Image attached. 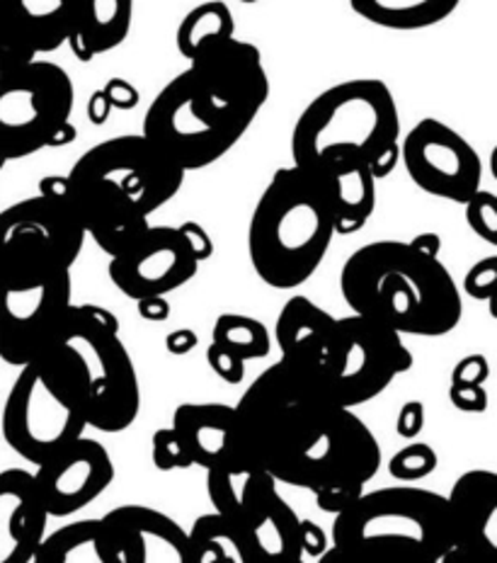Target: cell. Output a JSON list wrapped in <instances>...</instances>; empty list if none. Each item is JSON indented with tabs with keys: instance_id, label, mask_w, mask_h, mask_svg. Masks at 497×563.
<instances>
[{
	"instance_id": "1",
	"label": "cell",
	"mask_w": 497,
	"mask_h": 563,
	"mask_svg": "<svg viewBox=\"0 0 497 563\" xmlns=\"http://www.w3.org/2000/svg\"><path fill=\"white\" fill-rule=\"evenodd\" d=\"M233 408L251 464L311 490L323 512L345 510L382 468L369 426L287 362L267 367Z\"/></svg>"
},
{
	"instance_id": "2",
	"label": "cell",
	"mask_w": 497,
	"mask_h": 563,
	"mask_svg": "<svg viewBox=\"0 0 497 563\" xmlns=\"http://www.w3.org/2000/svg\"><path fill=\"white\" fill-rule=\"evenodd\" d=\"M185 175L144 134H126L88 148L66 180L82 231L112 257L151 227L148 217L180 192Z\"/></svg>"
},
{
	"instance_id": "3",
	"label": "cell",
	"mask_w": 497,
	"mask_h": 563,
	"mask_svg": "<svg viewBox=\"0 0 497 563\" xmlns=\"http://www.w3.org/2000/svg\"><path fill=\"white\" fill-rule=\"evenodd\" d=\"M342 299L398 335L440 338L464 313L459 287L440 257L410 241H374L354 251L340 273Z\"/></svg>"
},
{
	"instance_id": "4",
	"label": "cell",
	"mask_w": 497,
	"mask_h": 563,
	"mask_svg": "<svg viewBox=\"0 0 497 563\" xmlns=\"http://www.w3.org/2000/svg\"><path fill=\"white\" fill-rule=\"evenodd\" d=\"M335 224L323 192L301 168H279L259 195L247 229V255L272 289H296L325 261Z\"/></svg>"
},
{
	"instance_id": "5",
	"label": "cell",
	"mask_w": 497,
	"mask_h": 563,
	"mask_svg": "<svg viewBox=\"0 0 497 563\" xmlns=\"http://www.w3.org/2000/svg\"><path fill=\"white\" fill-rule=\"evenodd\" d=\"M330 154L360 156L374 180L400 161V114L384 80L354 78L323 90L306 104L291 134V158L306 168Z\"/></svg>"
},
{
	"instance_id": "6",
	"label": "cell",
	"mask_w": 497,
	"mask_h": 563,
	"mask_svg": "<svg viewBox=\"0 0 497 563\" xmlns=\"http://www.w3.org/2000/svg\"><path fill=\"white\" fill-rule=\"evenodd\" d=\"M54 352L80 386L88 428L122 432L134 426L141 410L139 374L110 309L74 303Z\"/></svg>"
},
{
	"instance_id": "7",
	"label": "cell",
	"mask_w": 497,
	"mask_h": 563,
	"mask_svg": "<svg viewBox=\"0 0 497 563\" xmlns=\"http://www.w3.org/2000/svg\"><path fill=\"white\" fill-rule=\"evenodd\" d=\"M0 428L8 448L34 466L86 435L88 418L80 386L54 350L20 367Z\"/></svg>"
},
{
	"instance_id": "8",
	"label": "cell",
	"mask_w": 497,
	"mask_h": 563,
	"mask_svg": "<svg viewBox=\"0 0 497 563\" xmlns=\"http://www.w3.org/2000/svg\"><path fill=\"white\" fill-rule=\"evenodd\" d=\"M86 243L66 175H49L40 195L0 211V287L70 269Z\"/></svg>"
},
{
	"instance_id": "9",
	"label": "cell",
	"mask_w": 497,
	"mask_h": 563,
	"mask_svg": "<svg viewBox=\"0 0 497 563\" xmlns=\"http://www.w3.org/2000/svg\"><path fill=\"white\" fill-rule=\"evenodd\" d=\"M255 120L231 112L199 88L189 68L165 86L144 117V134L180 170L214 166Z\"/></svg>"
},
{
	"instance_id": "10",
	"label": "cell",
	"mask_w": 497,
	"mask_h": 563,
	"mask_svg": "<svg viewBox=\"0 0 497 563\" xmlns=\"http://www.w3.org/2000/svg\"><path fill=\"white\" fill-rule=\"evenodd\" d=\"M207 493L211 508L243 534L257 563H306L301 518L263 468H209Z\"/></svg>"
},
{
	"instance_id": "11",
	"label": "cell",
	"mask_w": 497,
	"mask_h": 563,
	"mask_svg": "<svg viewBox=\"0 0 497 563\" xmlns=\"http://www.w3.org/2000/svg\"><path fill=\"white\" fill-rule=\"evenodd\" d=\"M412 367L404 338L366 316L335 319L333 340L316 382L345 408H357L382 396L396 377Z\"/></svg>"
},
{
	"instance_id": "12",
	"label": "cell",
	"mask_w": 497,
	"mask_h": 563,
	"mask_svg": "<svg viewBox=\"0 0 497 563\" xmlns=\"http://www.w3.org/2000/svg\"><path fill=\"white\" fill-rule=\"evenodd\" d=\"M74 84L52 62H34L0 76V163L34 156L70 124Z\"/></svg>"
},
{
	"instance_id": "13",
	"label": "cell",
	"mask_w": 497,
	"mask_h": 563,
	"mask_svg": "<svg viewBox=\"0 0 497 563\" xmlns=\"http://www.w3.org/2000/svg\"><path fill=\"white\" fill-rule=\"evenodd\" d=\"M333 547L364 539H408L440 561L452 549L446 496L428 488H382L360 493L335 515Z\"/></svg>"
},
{
	"instance_id": "14",
	"label": "cell",
	"mask_w": 497,
	"mask_h": 563,
	"mask_svg": "<svg viewBox=\"0 0 497 563\" xmlns=\"http://www.w3.org/2000/svg\"><path fill=\"white\" fill-rule=\"evenodd\" d=\"M70 269L0 287V360L13 367L52 352L74 307Z\"/></svg>"
},
{
	"instance_id": "15",
	"label": "cell",
	"mask_w": 497,
	"mask_h": 563,
	"mask_svg": "<svg viewBox=\"0 0 497 563\" xmlns=\"http://www.w3.org/2000/svg\"><path fill=\"white\" fill-rule=\"evenodd\" d=\"M400 158L422 192L466 205L481 190L483 161L468 141L440 120H420L400 146Z\"/></svg>"
},
{
	"instance_id": "16",
	"label": "cell",
	"mask_w": 497,
	"mask_h": 563,
	"mask_svg": "<svg viewBox=\"0 0 497 563\" xmlns=\"http://www.w3.org/2000/svg\"><path fill=\"white\" fill-rule=\"evenodd\" d=\"M199 261L177 227H148L110 257V279L124 297H165L195 279Z\"/></svg>"
},
{
	"instance_id": "17",
	"label": "cell",
	"mask_w": 497,
	"mask_h": 563,
	"mask_svg": "<svg viewBox=\"0 0 497 563\" xmlns=\"http://www.w3.org/2000/svg\"><path fill=\"white\" fill-rule=\"evenodd\" d=\"M32 478L46 515L68 518L112 486L114 462L102 442L82 435L37 464Z\"/></svg>"
},
{
	"instance_id": "18",
	"label": "cell",
	"mask_w": 497,
	"mask_h": 563,
	"mask_svg": "<svg viewBox=\"0 0 497 563\" xmlns=\"http://www.w3.org/2000/svg\"><path fill=\"white\" fill-rule=\"evenodd\" d=\"M189 74L217 104L251 120H255L269 98L263 54L251 42L229 37L211 44L189 62Z\"/></svg>"
},
{
	"instance_id": "19",
	"label": "cell",
	"mask_w": 497,
	"mask_h": 563,
	"mask_svg": "<svg viewBox=\"0 0 497 563\" xmlns=\"http://www.w3.org/2000/svg\"><path fill=\"white\" fill-rule=\"evenodd\" d=\"M104 563H187L189 534L156 508L120 506L100 518Z\"/></svg>"
},
{
	"instance_id": "20",
	"label": "cell",
	"mask_w": 497,
	"mask_h": 563,
	"mask_svg": "<svg viewBox=\"0 0 497 563\" xmlns=\"http://www.w3.org/2000/svg\"><path fill=\"white\" fill-rule=\"evenodd\" d=\"M452 549L464 563H497V474L471 468L446 496Z\"/></svg>"
},
{
	"instance_id": "21",
	"label": "cell",
	"mask_w": 497,
	"mask_h": 563,
	"mask_svg": "<svg viewBox=\"0 0 497 563\" xmlns=\"http://www.w3.org/2000/svg\"><path fill=\"white\" fill-rule=\"evenodd\" d=\"M173 430L180 438L192 466L235 468L253 466L241 442L239 416L227 404H183L173 416Z\"/></svg>"
},
{
	"instance_id": "22",
	"label": "cell",
	"mask_w": 497,
	"mask_h": 563,
	"mask_svg": "<svg viewBox=\"0 0 497 563\" xmlns=\"http://www.w3.org/2000/svg\"><path fill=\"white\" fill-rule=\"evenodd\" d=\"M301 170L323 192L335 233L352 236L366 227L376 207V180L364 158L330 154Z\"/></svg>"
},
{
	"instance_id": "23",
	"label": "cell",
	"mask_w": 497,
	"mask_h": 563,
	"mask_svg": "<svg viewBox=\"0 0 497 563\" xmlns=\"http://www.w3.org/2000/svg\"><path fill=\"white\" fill-rule=\"evenodd\" d=\"M46 515L32 472H0V563H32L46 537Z\"/></svg>"
},
{
	"instance_id": "24",
	"label": "cell",
	"mask_w": 497,
	"mask_h": 563,
	"mask_svg": "<svg viewBox=\"0 0 497 563\" xmlns=\"http://www.w3.org/2000/svg\"><path fill=\"white\" fill-rule=\"evenodd\" d=\"M333 331L335 319L325 309L318 307L309 297H291L281 307L275 323V340L281 350V362L313 379L328 355Z\"/></svg>"
},
{
	"instance_id": "25",
	"label": "cell",
	"mask_w": 497,
	"mask_h": 563,
	"mask_svg": "<svg viewBox=\"0 0 497 563\" xmlns=\"http://www.w3.org/2000/svg\"><path fill=\"white\" fill-rule=\"evenodd\" d=\"M70 32L66 44L78 62L117 49L132 30L134 0H68Z\"/></svg>"
},
{
	"instance_id": "26",
	"label": "cell",
	"mask_w": 497,
	"mask_h": 563,
	"mask_svg": "<svg viewBox=\"0 0 497 563\" xmlns=\"http://www.w3.org/2000/svg\"><path fill=\"white\" fill-rule=\"evenodd\" d=\"M13 27L34 54H52L70 32L68 0H3Z\"/></svg>"
},
{
	"instance_id": "27",
	"label": "cell",
	"mask_w": 497,
	"mask_h": 563,
	"mask_svg": "<svg viewBox=\"0 0 497 563\" xmlns=\"http://www.w3.org/2000/svg\"><path fill=\"white\" fill-rule=\"evenodd\" d=\"M354 13L384 30L418 32L440 25L461 0H350Z\"/></svg>"
},
{
	"instance_id": "28",
	"label": "cell",
	"mask_w": 497,
	"mask_h": 563,
	"mask_svg": "<svg viewBox=\"0 0 497 563\" xmlns=\"http://www.w3.org/2000/svg\"><path fill=\"white\" fill-rule=\"evenodd\" d=\"M187 534V563H257L243 534L217 512L199 515Z\"/></svg>"
},
{
	"instance_id": "29",
	"label": "cell",
	"mask_w": 497,
	"mask_h": 563,
	"mask_svg": "<svg viewBox=\"0 0 497 563\" xmlns=\"http://www.w3.org/2000/svg\"><path fill=\"white\" fill-rule=\"evenodd\" d=\"M235 37V20L231 8L221 0H207V3L189 10L183 18L180 27L175 34L177 52H180L187 62H192L211 44L221 40Z\"/></svg>"
},
{
	"instance_id": "30",
	"label": "cell",
	"mask_w": 497,
	"mask_h": 563,
	"mask_svg": "<svg viewBox=\"0 0 497 563\" xmlns=\"http://www.w3.org/2000/svg\"><path fill=\"white\" fill-rule=\"evenodd\" d=\"M32 563H104L100 520H78L42 539Z\"/></svg>"
},
{
	"instance_id": "31",
	"label": "cell",
	"mask_w": 497,
	"mask_h": 563,
	"mask_svg": "<svg viewBox=\"0 0 497 563\" xmlns=\"http://www.w3.org/2000/svg\"><path fill=\"white\" fill-rule=\"evenodd\" d=\"M318 563H440L420 544L408 539H364L338 544L325 551Z\"/></svg>"
},
{
	"instance_id": "32",
	"label": "cell",
	"mask_w": 497,
	"mask_h": 563,
	"mask_svg": "<svg viewBox=\"0 0 497 563\" xmlns=\"http://www.w3.org/2000/svg\"><path fill=\"white\" fill-rule=\"evenodd\" d=\"M211 345L229 352L235 360L251 362L269 355L272 338L265 323H259L253 316L221 313L214 323V331H211Z\"/></svg>"
},
{
	"instance_id": "33",
	"label": "cell",
	"mask_w": 497,
	"mask_h": 563,
	"mask_svg": "<svg viewBox=\"0 0 497 563\" xmlns=\"http://www.w3.org/2000/svg\"><path fill=\"white\" fill-rule=\"evenodd\" d=\"M437 468V452L424 442H412L408 448L396 452L388 462V472L394 478L404 481V484H412L430 476Z\"/></svg>"
},
{
	"instance_id": "34",
	"label": "cell",
	"mask_w": 497,
	"mask_h": 563,
	"mask_svg": "<svg viewBox=\"0 0 497 563\" xmlns=\"http://www.w3.org/2000/svg\"><path fill=\"white\" fill-rule=\"evenodd\" d=\"M34 56L37 54L22 42L18 30L13 27V22L8 18L5 3L0 0V76L8 74V70H15L20 66L34 62Z\"/></svg>"
},
{
	"instance_id": "35",
	"label": "cell",
	"mask_w": 497,
	"mask_h": 563,
	"mask_svg": "<svg viewBox=\"0 0 497 563\" xmlns=\"http://www.w3.org/2000/svg\"><path fill=\"white\" fill-rule=\"evenodd\" d=\"M466 221L471 231L485 243L497 245V197L488 190H478L466 202Z\"/></svg>"
},
{
	"instance_id": "36",
	"label": "cell",
	"mask_w": 497,
	"mask_h": 563,
	"mask_svg": "<svg viewBox=\"0 0 497 563\" xmlns=\"http://www.w3.org/2000/svg\"><path fill=\"white\" fill-rule=\"evenodd\" d=\"M151 460L158 472H175V468H189L192 462L183 448L180 438L173 428H161L151 438Z\"/></svg>"
},
{
	"instance_id": "37",
	"label": "cell",
	"mask_w": 497,
	"mask_h": 563,
	"mask_svg": "<svg viewBox=\"0 0 497 563\" xmlns=\"http://www.w3.org/2000/svg\"><path fill=\"white\" fill-rule=\"evenodd\" d=\"M464 289L466 295L481 301H490V307H495V295H497V255L483 257L476 265H473L466 279H464Z\"/></svg>"
},
{
	"instance_id": "38",
	"label": "cell",
	"mask_w": 497,
	"mask_h": 563,
	"mask_svg": "<svg viewBox=\"0 0 497 563\" xmlns=\"http://www.w3.org/2000/svg\"><path fill=\"white\" fill-rule=\"evenodd\" d=\"M449 401H452L454 408L464 410V413H485V408H488V391H485V386L478 384L452 382Z\"/></svg>"
},
{
	"instance_id": "39",
	"label": "cell",
	"mask_w": 497,
	"mask_h": 563,
	"mask_svg": "<svg viewBox=\"0 0 497 563\" xmlns=\"http://www.w3.org/2000/svg\"><path fill=\"white\" fill-rule=\"evenodd\" d=\"M207 362H209L211 372H214L219 379H223V382L231 384V386L241 384L245 379V362L231 357L229 352L219 350L217 345H209L207 347Z\"/></svg>"
},
{
	"instance_id": "40",
	"label": "cell",
	"mask_w": 497,
	"mask_h": 563,
	"mask_svg": "<svg viewBox=\"0 0 497 563\" xmlns=\"http://www.w3.org/2000/svg\"><path fill=\"white\" fill-rule=\"evenodd\" d=\"M490 377V367H488V360L483 355H468L461 362H456V367L452 372V382L456 384H478L485 386Z\"/></svg>"
},
{
	"instance_id": "41",
	"label": "cell",
	"mask_w": 497,
	"mask_h": 563,
	"mask_svg": "<svg viewBox=\"0 0 497 563\" xmlns=\"http://www.w3.org/2000/svg\"><path fill=\"white\" fill-rule=\"evenodd\" d=\"M177 229L183 231V236L187 239L189 249H192L199 263H205L211 255H214V241H211V236L202 224H197V221H185V224H180Z\"/></svg>"
},
{
	"instance_id": "42",
	"label": "cell",
	"mask_w": 497,
	"mask_h": 563,
	"mask_svg": "<svg viewBox=\"0 0 497 563\" xmlns=\"http://www.w3.org/2000/svg\"><path fill=\"white\" fill-rule=\"evenodd\" d=\"M424 428V406L420 401H408L404 404L396 420V432L400 438L412 440L420 435V430Z\"/></svg>"
},
{
	"instance_id": "43",
	"label": "cell",
	"mask_w": 497,
	"mask_h": 563,
	"mask_svg": "<svg viewBox=\"0 0 497 563\" xmlns=\"http://www.w3.org/2000/svg\"><path fill=\"white\" fill-rule=\"evenodd\" d=\"M301 549L303 556L321 559L330 549V539L323 532V527L313 520H301Z\"/></svg>"
},
{
	"instance_id": "44",
	"label": "cell",
	"mask_w": 497,
	"mask_h": 563,
	"mask_svg": "<svg viewBox=\"0 0 497 563\" xmlns=\"http://www.w3.org/2000/svg\"><path fill=\"white\" fill-rule=\"evenodd\" d=\"M139 303V313L141 319L153 321V323H161V321H168L170 316V303L165 297H148V299H141Z\"/></svg>"
},
{
	"instance_id": "45",
	"label": "cell",
	"mask_w": 497,
	"mask_h": 563,
	"mask_svg": "<svg viewBox=\"0 0 497 563\" xmlns=\"http://www.w3.org/2000/svg\"><path fill=\"white\" fill-rule=\"evenodd\" d=\"M199 343V338L195 331H187V328H180V331H173L168 338H165V347L173 355H187L189 350H195Z\"/></svg>"
},
{
	"instance_id": "46",
	"label": "cell",
	"mask_w": 497,
	"mask_h": 563,
	"mask_svg": "<svg viewBox=\"0 0 497 563\" xmlns=\"http://www.w3.org/2000/svg\"><path fill=\"white\" fill-rule=\"evenodd\" d=\"M410 243L416 245L418 251H422L424 255L440 257V251H442V239L437 236V233H420V236H416V239H412Z\"/></svg>"
},
{
	"instance_id": "47",
	"label": "cell",
	"mask_w": 497,
	"mask_h": 563,
	"mask_svg": "<svg viewBox=\"0 0 497 563\" xmlns=\"http://www.w3.org/2000/svg\"><path fill=\"white\" fill-rule=\"evenodd\" d=\"M110 108H112V104H110V100L108 98H104V92L100 90L98 92V96H95L92 98V102H90V117H92V122H98V124H102L104 120H108V114H110Z\"/></svg>"
},
{
	"instance_id": "48",
	"label": "cell",
	"mask_w": 497,
	"mask_h": 563,
	"mask_svg": "<svg viewBox=\"0 0 497 563\" xmlns=\"http://www.w3.org/2000/svg\"><path fill=\"white\" fill-rule=\"evenodd\" d=\"M440 563H464V561H461V559L454 554V551H446V554L440 559Z\"/></svg>"
},
{
	"instance_id": "49",
	"label": "cell",
	"mask_w": 497,
	"mask_h": 563,
	"mask_svg": "<svg viewBox=\"0 0 497 563\" xmlns=\"http://www.w3.org/2000/svg\"><path fill=\"white\" fill-rule=\"evenodd\" d=\"M247 3H255V0H247Z\"/></svg>"
}]
</instances>
